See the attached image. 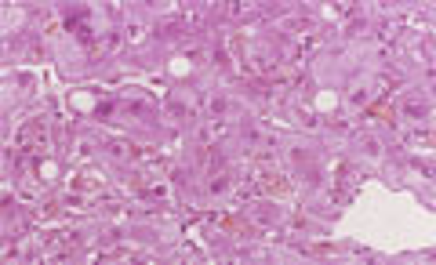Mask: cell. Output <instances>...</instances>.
Returning a JSON list of instances; mask_svg holds the SVG:
<instances>
[{
	"label": "cell",
	"instance_id": "cell-1",
	"mask_svg": "<svg viewBox=\"0 0 436 265\" xmlns=\"http://www.w3.org/2000/svg\"><path fill=\"white\" fill-rule=\"evenodd\" d=\"M255 189H258V193H266V196H287V193H291V185H287V178H280V175H262Z\"/></svg>",
	"mask_w": 436,
	"mask_h": 265
}]
</instances>
